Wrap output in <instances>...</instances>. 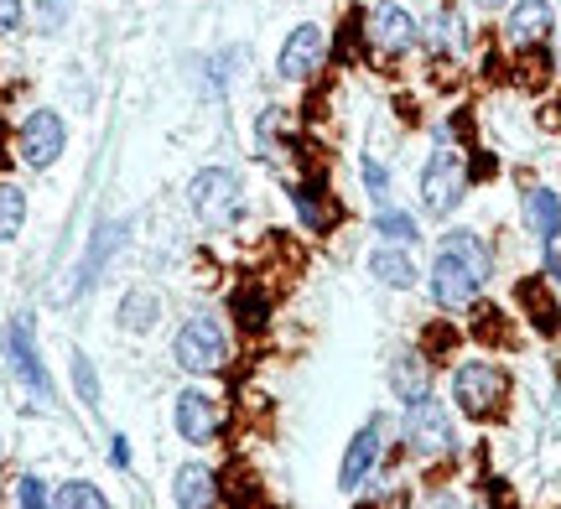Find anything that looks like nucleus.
Listing matches in <instances>:
<instances>
[{
  "mask_svg": "<svg viewBox=\"0 0 561 509\" xmlns=\"http://www.w3.org/2000/svg\"><path fill=\"white\" fill-rule=\"evenodd\" d=\"M504 395H510V374H504L500 365L473 359V365H462L458 374H453V401H458L462 416H473V421L494 416V410L504 406Z\"/></svg>",
  "mask_w": 561,
  "mask_h": 509,
  "instance_id": "f257e3e1",
  "label": "nucleus"
},
{
  "mask_svg": "<svg viewBox=\"0 0 561 509\" xmlns=\"http://www.w3.org/2000/svg\"><path fill=\"white\" fill-rule=\"evenodd\" d=\"M187 198H193V213H198L203 224H214V229H229L244 213L240 183H234L229 172H219V166L198 172V177H193V187H187Z\"/></svg>",
  "mask_w": 561,
  "mask_h": 509,
  "instance_id": "f03ea898",
  "label": "nucleus"
},
{
  "mask_svg": "<svg viewBox=\"0 0 561 509\" xmlns=\"http://www.w3.org/2000/svg\"><path fill=\"white\" fill-rule=\"evenodd\" d=\"M224 354H229V338H224L219 317H187L178 333V365L187 374H214L224 369Z\"/></svg>",
  "mask_w": 561,
  "mask_h": 509,
  "instance_id": "7ed1b4c3",
  "label": "nucleus"
},
{
  "mask_svg": "<svg viewBox=\"0 0 561 509\" xmlns=\"http://www.w3.org/2000/svg\"><path fill=\"white\" fill-rule=\"evenodd\" d=\"M405 442H411L421 458H447V452L458 448L453 421H447V406H437L432 395L411 401V406H405Z\"/></svg>",
  "mask_w": 561,
  "mask_h": 509,
  "instance_id": "20e7f679",
  "label": "nucleus"
},
{
  "mask_svg": "<svg viewBox=\"0 0 561 509\" xmlns=\"http://www.w3.org/2000/svg\"><path fill=\"white\" fill-rule=\"evenodd\" d=\"M462 187H468V166H462L458 151H447L442 146L437 157L426 162V172H421V204H426V213H453V208L462 204Z\"/></svg>",
  "mask_w": 561,
  "mask_h": 509,
  "instance_id": "39448f33",
  "label": "nucleus"
},
{
  "mask_svg": "<svg viewBox=\"0 0 561 509\" xmlns=\"http://www.w3.org/2000/svg\"><path fill=\"white\" fill-rule=\"evenodd\" d=\"M62 141H68L62 115H53V109H32L26 125H21V162L32 166V172H47V166L62 157Z\"/></svg>",
  "mask_w": 561,
  "mask_h": 509,
  "instance_id": "423d86ee",
  "label": "nucleus"
},
{
  "mask_svg": "<svg viewBox=\"0 0 561 509\" xmlns=\"http://www.w3.org/2000/svg\"><path fill=\"white\" fill-rule=\"evenodd\" d=\"M479 270L468 261H458L453 250H442L437 265H432V297H437V306H447V312H462V306H473V297H479Z\"/></svg>",
  "mask_w": 561,
  "mask_h": 509,
  "instance_id": "0eeeda50",
  "label": "nucleus"
},
{
  "mask_svg": "<svg viewBox=\"0 0 561 509\" xmlns=\"http://www.w3.org/2000/svg\"><path fill=\"white\" fill-rule=\"evenodd\" d=\"M322 58H328V32L307 21V26H297L291 37L280 42L276 68H280V79H312L322 68Z\"/></svg>",
  "mask_w": 561,
  "mask_h": 509,
  "instance_id": "6e6552de",
  "label": "nucleus"
},
{
  "mask_svg": "<svg viewBox=\"0 0 561 509\" xmlns=\"http://www.w3.org/2000/svg\"><path fill=\"white\" fill-rule=\"evenodd\" d=\"M5 348H11V359H16L21 385L37 395V406H47V401H53V385H47L42 359H37V344H32V317H16V323H11V338H5Z\"/></svg>",
  "mask_w": 561,
  "mask_h": 509,
  "instance_id": "1a4fd4ad",
  "label": "nucleus"
},
{
  "mask_svg": "<svg viewBox=\"0 0 561 509\" xmlns=\"http://www.w3.org/2000/svg\"><path fill=\"white\" fill-rule=\"evenodd\" d=\"M224 427V406L214 395H203V390H182L178 395V431L187 442H208V437H219Z\"/></svg>",
  "mask_w": 561,
  "mask_h": 509,
  "instance_id": "9d476101",
  "label": "nucleus"
},
{
  "mask_svg": "<svg viewBox=\"0 0 561 509\" xmlns=\"http://www.w3.org/2000/svg\"><path fill=\"white\" fill-rule=\"evenodd\" d=\"M380 442H385V427L380 421H369V427L348 442V452H343V468H339V489L343 494H354L369 478V468L380 463Z\"/></svg>",
  "mask_w": 561,
  "mask_h": 509,
  "instance_id": "9b49d317",
  "label": "nucleus"
},
{
  "mask_svg": "<svg viewBox=\"0 0 561 509\" xmlns=\"http://www.w3.org/2000/svg\"><path fill=\"white\" fill-rule=\"evenodd\" d=\"M416 37H421V26L411 16H405L401 5H375L369 11V42L375 47H385V53H405V47H416Z\"/></svg>",
  "mask_w": 561,
  "mask_h": 509,
  "instance_id": "f8f14e48",
  "label": "nucleus"
},
{
  "mask_svg": "<svg viewBox=\"0 0 561 509\" xmlns=\"http://www.w3.org/2000/svg\"><path fill=\"white\" fill-rule=\"evenodd\" d=\"M525 224H530V234H536L546 250L557 245V234H561V198L551 193V187H530V193H525Z\"/></svg>",
  "mask_w": 561,
  "mask_h": 509,
  "instance_id": "ddd939ff",
  "label": "nucleus"
},
{
  "mask_svg": "<svg viewBox=\"0 0 561 509\" xmlns=\"http://www.w3.org/2000/svg\"><path fill=\"white\" fill-rule=\"evenodd\" d=\"M551 5H546V0H520V5H515V11H510V26H504V32H510V42H520V47H536V42H546L551 37Z\"/></svg>",
  "mask_w": 561,
  "mask_h": 509,
  "instance_id": "4468645a",
  "label": "nucleus"
},
{
  "mask_svg": "<svg viewBox=\"0 0 561 509\" xmlns=\"http://www.w3.org/2000/svg\"><path fill=\"white\" fill-rule=\"evenodd\" d=\"M390 385H396V395L411 406V401H421V395H432V369H426L421 354H401V359L390 365Z\"/></svg>",
  "mask_w": 561,
  "mask_h": 509,
  "instance_id": "2eb2a0df",
  "label": "nucleus"
},
{
  "mask_svg": "<svg viewBox=\"0 0 561 509\" xmlns=\"http://www.w3.org/2000/svg\"><path fill=\"white\" fill-rule=\"evenodd\" d=\"M520 306L530 312L536 333H546V338H551V333L561 327V306H557V297H551V291H546V281H536V276H530V281H520Z\"/></svg>",
  "mask_w": 561,
  "mask_h": 509,
  "instance_id": "dca6fc26",
  "label": "nucleus"
},
{
  "mask_svg": "<svg viewBox=\"0 0 561 509\" xmlns=\"http://www.w3.org/2000/svg\"><path fill=\"white\" fill-rule=\"evenodd\" d=\"M172 499H178L182 509L214 505V499H219V484H214V473H208V468H198V463H187V468H178V484H172Z\"/></svg>",
  "mask_w": 561,
  "mask_h": 509,
  "instance_id": "f3484780",
  "label": "nucleus"
},
{
  "mask_svg": "<svg viewBox=\"0 0 561 509\" xmlns=\"http://www.w3.org/2000/svg\"><path fill=\"white\" fill-rule=\"evenodd\" d=\"M369 276L385 286H396V291H411V286H416V265L405 261V250H375V255H369Z\"/></svg>",
  "mask_w": 561,
  "mask_h": 509,
  "instance_id": "a211bd4d",
  "label": "nucleus"
},
{
  "mask_svg": "<svg viewBox=\"0 0 561 509\" xmlns=\"http://www.w3.org/2000/svg\"><path fill=\"white\" fill-rule=\"evenodd\" d=\"M297 213H301V224L312 229V234H328V229L339 224V208L328 204V193H322V187H297Z\"/></svg>",
  "mask_w": 561,
  "mask_h": 509,
  "instance_id": "6ab92c4d",
  "label": "nucleus"
},
{
  "mask_svg": "<svg viewBox=\"0 0 561 509\" xmlns=\"http://www.w3.org/2000/svg\"><path fill=\"white\" fill-rule=\"evenodd\" d=\"M157 312H161L157 291H146V286H136V291H130V297L121 302V323L130 327V333H146V327L157 323Z\"/></svg>",
  "mask_w": 561,
  "mask_h": 509,
  "instance_id": "aec40b11",
  "label": "nucleus"
},
{
  "mask_svg": "<svg viewBox=\"0 0 561 509\" xmlns=\"http://www.w3.org/2000/svg\"><path fill=\"white\" fill-rule=\"evenodd\" d=\"M442 250H453V255H458V261H468L473 265V270H479V281H489V245H483L479 234H468V229H453V234H447V240H442Z\"/></svg>",
  "mask_w": 561,
  "mask_h": 509,
  "instance_id": "412c9836",
  "label": "nucleus"
},
{
  "mask_svg": "<svg viewBox=\"0 0 561 509\" xmlns=\"http://www.w3.org/2000/svg\"><path fill=\"white\" fill-rule=\"evenodd\" d=\"M21 219H26V193L16 183H0V245L21 234Z\"/></svg>",
  "mask_w": 561,
  "mask_h": 509,
  "instance_id": "4be33fe9",
  "label": "nucleus"
},
{
  "mask_svg": "<svg viewBox=\"0 0 561 509\" xmlns=\"http://www.w3.org/2000/svg\"><path fill=\"white\" fill-rule=\"evenodd\" d=\"M432 47H437V53H458L462 42H468V26H462V16L458 11H442L437 21H432Z\"/></svg>",
  "mask_w": 561,
  "mask_h": 509,
  "instance_id": "5701e85b",
  "label": "nucleus"
},
{
  "mask_svg": "<svg viewBox=\"0 0 561 509\" xmlns=\"http://www.w3.org/2000/svg\"><path fill=\"white\" fill-rule=\"evenodd\" d=\"M121 234H125V224H104L100 234H94V250H89V261H83V270H79V291L94 281V270L104 265V255H110V250L121 245Z\"/></svg>",
  "mask_w": 561,
  "mask_h": 509,
  "instance_id": "b1692460",
  "label": "nucleus"
},
{
  "mask_svg": "<svg viewBox=\"0 0 561 509\" xmlns=\"http://www.w3.org/2000/svg\"><path fill=\"white\" fill-rule=\"evenodd\" d=\"M53 505H62V509H104V494L79 478V484H62V489L53 494Z\"/></svg>",
  "mask_w": 561,
  "mask_h": 509,
  "instance_id": "393cba45",
  "label": "nucleus"
},
{
  "mask_svg": "<svg viewBox=\"0 0 561 509\" xmlns=\"http://www.w3.org/2000/svg\"><path fill=\"white\" fill-rule=\"evenodd\" d=\"M375 224H380V234L385 240H396V245H411V240H416V219H411V213L380 208V219H375Z\"/></svg>",
  "mask_w": 561,
  "mask_h": 509,
  "instance_id": "a878e982",
  "label": "nucleus"
},
{
  "mask_svg": "<svg viewBox=\"0 0 561 509\" xmlns=\"http://www.w3.org/2000/svg\"><path fill=\"white\" fill-rule=\"evenodd\" d=\"M73 385H79L83 406H100V380H94V365L83 354H73Z\"/></svg>",
  "mask_w": 561,
  "mask_h": 509,
  "instance_id": "bb28decb",
  "label": "nucleus"
},
{
  "mask_svg": "<svg viewBox=\"0 0 561 509\" xmlns=\"http://www.w3.org/2000/svg\"><path fill=\"white\" fill-rule=\"evenodd\" d=\"M16 505L42 509V505H53V494H47V484H42V478H32V473H26V478L16 484Z\"/></svg>",
  "mask_w": 561,
  "mask_h": 509,
  "instance_id": "cd10ccee",
  "label": "nucleus"
},
{
  "mask_svg": "<svg viewBox=\"0 0 561 509\" xmlns=\"http://www.w3.org/2000/svg\"><path fill=\"white\" fill-rule=\"evenodd\" d=\"M68 5H73V0H37V26L42 32H58L62 21H68Z\"/></svg>",
  "mask_w": 561,
  "mask_h": 509,
  "instance_id": "c85d7f7f",
  "label": "nucleus"
},
{
  "mask_svg": "<svg viewBox=\"0 0 561 509\" xmlns=\"http://www.w3.org/2000/svg\"><path fill=\"white\" fill-rule=\"evenodd\" d=\"M234 317L250 327H261L265 323V297H255V291H244V297H234Z\"/></svg>",
  "mask_w": 561,
  "mask_h": 509,
  "instance_id": "c756f323",
  "label": "nucleus"
},
{
  "mask_svg": "<svg viewBox=\"0 0 561 509\" xmlns=\"http://www.w3.org/2000/svg\"><path fill=\"white\" fill-rule=\"evenodd\" d=\"M21 16H26V5H21V0H0V37H5V32H16Z\"/></svg>",
  "mask_w": 561,
  "mask_h": 509,
  "instance_id": "7c9ffc66",
  "label": "nucleus"
},
{
  "mask_svg": "<svg viewBox=\"0 0 561 509\" xmlns=\"http://www.w3.org/2000/svg\"><path fill=\"white\" fill-rule=\"evenodd\" d=\"M364 183H369V193H375V198H385V183H390V177H385L380 162H369V157H364Z\"/></svg>",
  "mask_w": 561,
  "mask_h": 509,
  "instance_id": "2f4dec72",
  "label": "nucleus"
},
{
  "mask_svg": "<svg viewBox=\"0 0 561 509\" xmlns=\"http://www.w3.org/2000/svg\"><path fill=\"white\" fill-rule=\"evenodd\" d=\"M110 458H115L121 468H125V463H130V448H125V437H115V448H110Z\"/></svg>",
  "mask_w": 561,
  "mask_h": 509,
  "instance_id": "473e14b6",
  "label": "nucleus"
},
{
  "mask_svg": "<svg viewBox=\"0 0 561 509\" xmlns=\"http://www.w3.org/2000/svg\"><path fill=\"white\" fill-rule=\"evenodd\" d=\"M473 5H483V11H500L504 0H473Z\"/></svg>",
  "mask_w": 561,
  "mask_h": 509,
  "instance_id": "72a5a7b5",
  "label": "nucleus"
},
{
  "mask_svg": "<svg viewBox=\"0 0 561 509\" xmlns=\"http://www.w3.org/2000/svg\"><path fill=\"white\" fill-rule=\"evenodd\" d=\"M0 141H5V130H0Z\"/></svg>",
  "mask_w": 561,
  "mask_h": 509,
  "instance_id": "f704fd0d",
  "label": "nucleus"
}]
</instances>
